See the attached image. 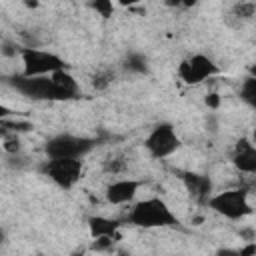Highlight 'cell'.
<instances>
[{
	"mask_svg": "<svg viewBox=\"0 0 256 256\" xmlns=\"http://www.w3.org/2000/svg\"><path fill=\"white\" fill-rule=\"evenodd\" d=\"M194 4H198V0H182V6H184V8H190V6H194Z\"/></svg>",
	"mask_w": 256,
	"mask_h": 256,
	"instance_id": "603a6c76",
	"label": "cell"
},
{
	"mask_svg": "<svg viewBox=\"0 0 256 256\" xmlns=\"http://www.w3.org/2000/svg\"><path fill=\"white\" fill-rule=\"evenodd\" d=\"M186 186H188L190 194H194L196 198H200V200H204V202H206V198H208L210 192H212L210 180L204 178V176H188V178H186Z\"/></svg>",
	"mask_w": 256,
	"mask_h": 256,
	"instance_id": "7c38bea8",
	"label": "cell"
},
{
	"mask_svg": "<svg viewBox=\"0 0 256 256\" xmlns=\"http://www.w3.org/2000/svg\"><path fill=\"white\" fill-rule=\"evenodd\" d=\"M232 164L244 174H254L256 172V148L250 140L242 138L236 144L234 154H232Z\"/></svg>",
	"mask_w": 256,
	"mask_h": 256,
	"instance_id": "30bf717a",
	"label": "cell"
},
{
	"mask_svg": "<svg viewBox=\"0 0 256 256\" xmlns=\"http://www.w3.org/2000/svg\"><path fill=\"white\" fill-rule=\"evenodd\" d=\"M22 76H50L52 72L66 68L62 56L44 48H22L20 50Z\"/></svg>",
	"mask_w": 256,
	"mask_h": 256,
	"instance_id": "3957f363",
	"label": "cell"
},
{
	"mask_svg": "<svg viewBox=\"0 0 256 256\" xmlns=\"http://www.w3.org/2000/svg\"><path fill=\"white\" fill-rule=\"evenodd\" d=\"M140 188H142V182H140V180L122 176V178L112 180V182L106 186L104 198H106V202L112 204V206H126V204L130 206V204L136 200Z\"/></svg>",
	"mask_w": 256,
	"mask_h": 256,
	"instance_id": "ba28073f",
	"label": "cell"
},
{
	"mask_svg": "<svg viewBox=\"0 0 256 256\" xmlns=\"http://www.w3.org/2000/svg\"><path fill=\"white\" fill-rule=\"evenodd\" d=\"M254 10H256V6H254L252 0H240L234 6V16L240 18V20H250L254 16Z\"/></svg>",
	"mask_w": 256,
	"mask_h": 256,
	"instance_id": "5bb4252c",
	"label": "cell"
},
{
	"mask_svg": "<svg viewBox=\"0 0 256 256\" xmlns=\"http://www.w3.org/2000/svg\"><path fill=\"white\" fill-rule=\"evenodd\" d=\"M90 6L102 18H112L114 16V0H90Z\"/></svg>",
	"mask_w": 256,
	"mask_h": 256,
	"instance_id": "4fadbf2b",
	"label": "cell"
},
{
	"mask_svg": "<svg viewBox=\"0 0 256 256\" xmlns=\"http://www.w3.org/2000/svg\"><path fill=\"white\" fill-rule=\"evenodd\" d=\"M218 74H220V66L210 56L200 54V52L188 56L186 60L178 64V78L190 86H198Z\"/></svg>",
	"mask_w": 256,
	"mask_h": 256,
	"instance_id": "8992f818",
	"label": "cell"
},
{
	"mask_svg": "<svg viewBox=\"0 0 256 256\" xmlns=\"http://www.w3.org/2000/svg\"><path fill=\"white\" fill-rule=\"evenodd\" d=\"M120 222L108 216H90L88 218V230L92 238H116L118 240V232H120Z\"/></svg>",
	"mask_w": 256,
	"mask_h": 256,
	"instance_id": "8fae6325",
	"label": "cell"
},
{
	"mask_svg": "<svg viewBox=\"0 0 256 256\" xmlns=\"http://www.w3.org/2000/svg\"><path fill=\"white\" fill-rule=\"evenodd\" d=\"M126 68L128 70H134V72H144L146 70V64H144V60L140 56H130L126 60Z\"/></svg>",
	"mask_w": 256,
	"mask_h": 256,
	"instance_id": "e0dca14e",
	"label": "cell"
},
{
	"mask_svg": "<svg viewBox=\"0 0 256 256\" xmlns=\"http://www.w3.org/2000/svg\"><path fill=\"white\" fill-rule=\"evenodd\" d=\"M126 222H130L136 228H144V230L170 228V226L180 224L178 216L172 212V208L160 196H150V198L132 202V206L126 214Z\"/></svg>",
	"mask_w": 256,
	"mask_h": 256,
	"instance_id": "6da1fadb",
	"label": "cell"
},
{
	"mask_svg": "<svg viewBox=\"0 0 256 256\" xmlns=\"http://www.w3.org/2000/svg\"><path fill=\"white\" fill-rule=\"evenodd\" d=\"M206 204L216 214L228 218V220H242L252 214V200L248 190L242 188H230L216 194H210L206 198Z\"/></svg>",
	"mask_w": 256,
	"mask_h": 256,
	"instance_id": "7a4b0ae2",
	"label": "cell"
},
{
	"mask_svg": "<svg viewBox=\"0 0 256 256\" xmlns=\"http://www.w3.org/2000/svg\"><path fill=\"white\" fill-rule=\"evenodd\" d=\"M44 172L56 186L70 190L82 176V158H48Z\"/></svg>",
	"mask_w": 256,
	"mask_h": 256,
	"instance_id": "52a82bcc",
	"label": "cell"
},
{
	"mask_svg": "<svg viewBox=\"0 0 256 256\" xmlns=\"http://www.w3.org/2000/svg\"><path fill=\"white\" fill-rule=\"evenodd\" d=\"M180 136L176 132V128L170 122H160L156 124L144 138V148L148 150V154L156 160H164L170 158L172 154H176V150L180 148Z\"/></svg>",
	"mask_w": 256,
	"mask_h": 256,
	"instance_id": "5b68a950",
	"label": "cell"
},
{
	"mask_svg": "<svg viewBox=\"0 0 256 256\" xmlns=\"http://www.w3.org/2000/svg\"><path fill=\"white\" fill-rule=\"evenodd\" d=\"M204 102H206V106H210V108H218V106H220V96H218L216 92H210V94H206Z\"/></svg>",
	"mask_w": 256,
	"mask_h": 256,
	"instance_id": "d6986e66",
	"label": "cell"
},
{
	"mask_svg": "<svg viewBox=\"0 0 256 256\" xmlns=\"http://www.w3.org/2000/svg\"><path fill=\"white\" fill-rule=\"evenodd\" d=\"M94 146H96V140L92 138L62 132V134L48 138L44 152L48 158H84Z\"/></svg>",
	"mask_w": 256,
	"mask_h": 256,
	"instance_id": "277c9868",
	"label": "cell"
},
{
	"mask_svg": "<svg viewBox=\"0 0 256 256\" xmlns=\"http://www.w3.org/2000/svg\"><path fill=\"white\" fill-rule=\"evenodd\" d=\"M142 0H116V4L118 6H122V8H134V6H138Z\"/></svg>",
	"mask_w": 256,
	"mask_h": 256,
	"instance_id": "44dd1931",
	"label": "cell"
},
{
	"mask_svg": "<svg viewBox=\"0 0 256 256\" xmlns=\"http://www.w3.org/2000/svg\"><path fill=\"white\" fill-rule=\"evenodd\" d=\"M110 84H112V74H110V72H98V74L94 76V80H92V86L98 88V90H104V88H108Z\"/></svg>",
	"mask_w": 256,
	"mask_h": 256,
	"instance_id": "2e32d148",
	"label": "cell"
},
{
	"mask_svg": "<svg viewBox=\"0 0 256 256\" xmlns=\"http://www.w3.org/2000/svg\"><path fill=\"white\" fill-rule=\"evenodd\" d=\"M254 96H256V82H254V78H246L244 84H242V98L252 106Z\"/></svg>",
	"mask_w": 256,
	"mask_h": 256,
	"instance_id": "9a60e30c",
	"label": "cell"
},
{
	"mask_svg": "<svg viewBox=\"0 0 256 256\" xmlns=\"http://www.w3.org/2000/svg\"><path fill=\"white\" fill-rule=\"evenodd\" d=\"M166 6L174 8V6H182V0H166Z\"/></svg>",
	"mask_w": 256,
	"mask_h": 256,
	"instance_id": "7402d4cb",
	"label": "cell"
},
{
	"mask_svg": "<svg viewBox=\"0 0 256 256\" xmlns=\"http://www.w3.org/2000/svg\"><path fill=\"white\" fill-rule=\"evenodd\" d=\"M50 82L54 88V100H72L80 92V84L68 68H60V70L52 72Z\"/></svg>",
	"mask_w": 256,
	"mask_h": 256,
	"instance_id": "9c48e42d",
	"label": "cell"
},
{
	"mask_svg": "<svg viewBox=\"0 0 256 256\" xmlns=\"http://www.w3.org/2000/svg\"><path fill=\"white\" fill-rule=\"evenodd\" d=\"M16 112L10 108V106H6V104H0V120H8V118H12Z\"/></svg>",
	"mask_w": 256,
	"mask_h": 256,
	"instance_id": "ffe728a7",
	"label": "cell"
},
{
	"mask_svg": "<svg viewBox=\"0 0 256 256\" xmlns=\"http://www.w3.org/2000/svg\"><path fill=\"white\" fill-rule=\"evenodd\" d=\"M4 148H6L10 154H16V152L20 150V140H18L16 136H10V138L4 140Z\"/></svg>",
	"mask_w": 256,
	"mask_h": 256,
	"instance_id": "ac0fdd59",
	"label": "cell"
}]
</instances>
